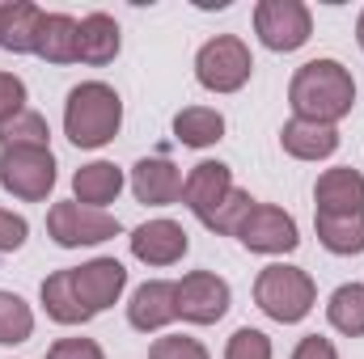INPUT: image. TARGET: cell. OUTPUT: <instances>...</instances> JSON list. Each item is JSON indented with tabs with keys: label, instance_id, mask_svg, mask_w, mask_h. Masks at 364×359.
<instances>
[{
	"label": "cell",
	"instance_id": "obj_15",
	"mask_svg": "<svg viewBox=\"0 0 364 359\" xmlns=\"http://www.w3.org/2000/svg\"><path fill=\"white\" fill-rule=\"evenodd\" d=\"M132 194L149 207H170L182 199V170L166 157H144L132 170Z\"/></svg>",
	"mask_w": 364,
	"mask_h": 359
},
{
	"label": "cell",
	"instance_id": "obj_17",
	"mask_svg": "<svg viewBox=\"0 0 364 359\" xmlns=\"http://www.w3.org/2000/svg\"><path fill=\"white\" fill-rule=\"evenodd\" d=\"M279 144H284V153L296 157V161H322V157H331V153L339 148V131L326 127V123L292 118V123H284Z\"/></svg>",
	"mask_w": 364,
	"mask_h": 359
},
{
	"label": "cell",
	"instance_id": "obj_29",
	"mask_svg": "<svg viewBox=\"0 0 364 359\" xmlns=\"http://www.w3.org/2000/svg\"><path fill=\"white\" fill-rule=\"evenodd\" d=\"M21 110H26V85H21V77L0 72V123L17 118Z\"/></svg>",
	"mask_w": 364,
	"mask_h": 359
},
{
	"label": "cell",
	"instance_id": "obj_1",
	"mask_svg": "<svg viewBox=\"0 0 364 359\" xmlns=\"http://www.w3.org/2000/svg\"><path fill=\"white\" fill-rule=\"evenodd\" d=\"M288 106L296 118L335 127L356 106V81L339 60H309L296 68V77L288 85Z\"/></svg>",
	"mask_w": 364,
	"mask_h": 359
},
{
	"label": "cell",
	"instance_id": "obj_3",
	"mask_svg": "<svg viewBox=\"0 0 364 359\" xmlns=\"http://www.w3.org/2000/svg\"><path fill=\"white\" fill-rule=\"evenodd\" d=\"M318 300V287L309 279V270L301 267H284V263H272V267L259 270L255 279V304L272 317V321H284V326H296L309 317Z\"/></svg>",
	"mask_w": 364,
	"mask_h": 359
},
{
	"label": "cell",
	"instance_id": "obj_19",
	"mask_svg": "<svg viewBox=\"0 0 364 359\" xmlns=\"http://www.w3.org/2000/svg\"><path fill=\"white\" fill-rule=\"evenodd\" d=\"M119 190H123V170L110 165V161H90V165H81L73 174V194H77L81 207H97L102 211L106 203L119 199Z\"/></svg>",
	"mask_w": 364,
	"mask_h": 359
},
{
	"label": "cell",
	"instance_id": "obj_27",
	"mask_svg": "<svg viewBox=\"0 0 364 359\" xmlns=\"http://www.w3.org/2000/svg\"><path fill=\"white\" fill-rule=\"evenodd\" d=\"M225 359H272V338H267L263 330H250V326H242V330L229 338Z\"/></svg>",
	"mask_w": 364,
	"mask_h": 359
},
{
	"label": "cell",
	"instance_id": "obj_6",
	"mask_svg": "<svg viewBox=\"0 0 364 359\" xmlns=\"http://www.w3.org/2000/svg\"><path fill=\"white\" fill-rule=\"evenodd\" d=\"M255 34L267 51H296L314 34V17L301 0H259L255 4Z\"/></svg>",
	"mask_w": 364,
	"mask_h": 359
},
{
	"label": "cell",
	"instance_id": "obj_14",
	"mask_svg": "<svg viewBox=\"0 0 364 359\" xmlns=\"http://www.w3.org/2000/svg\"><path fill=\"white\" fill-rule=\"evenodd\" d=\"M314 203H318V216H356V211H364V174L352 170V165L326 170L314 186Z\"/></svg>",
	"mask_w": 364,
	"mask_h": 359
},
{
	"label": "cell",
	"instance_id": "obj_18",
	"mask_svg": "<svg viewBox=\"0 0 364 359\" xmlns=\"http://www.w3.org/2000/svg\"><path fill=\"white\" fill-rule=\"evenodd\" d=\"M77 30L81 21L68 13H43L38 21V38H34V55L47 64H77Z\"/></svg>",
	"mask_w": 364,
	"mask_h": 359
},
{
	"label": "cell",
	"instance_id": "obj_28",
	"mask_svg": "<svg viewBox=\"0 0 364 359\" xmlns=\"http://www.w3.org/2000/svg\"><path fill=\"white\" fill-rule=\"evenodd\" d=\"M149 359H208V351H203V343H199V338L166 334V338H157V343H153Z\"/></svg>",
	"mask_w": 364,
	"mask_h": 359
},
{
	"label": "cell",
	"instance_id": "obj_31",
	"mask_svg": "<svg viewBox=\"0 0 364 359\" xmlns=\"http://www.w3.org/2000/svg\"><path fill=\"white\" fill-rule=\"evenodd\" d=\"M47 359H106V355H102V347L93 338H60L47 351Z\"/></svg>",
	"mask_w": 364,
	"mask_h": 359
},
{
	"label": "cell",
	"instance_id": "obj_20",
	"mask_svg": "<svg viewBox=\"0 0 364 359\" xmlns=\"http://www.w3.org/2000/svg\"><path fill=\"white\" fill-rule=\"evenodd\" d=\"M114 55H119V26H114V17H110V13H90V17H81V30H77V60L102 68V64H110Z\"/></svg>",
	"mask_w": 364,
	"mask_h": 359
},
{
	"label": "cell",
	"instance_id": "obj_7",
	"mask_svg": "<svg viewBox=\"0 0 364 359\" xmlns=\"http://www.w3.org/2000/svg\"><path fill=\"white\" fill-rule=\"evenodd\" d=\"M47 233L55 237V245L77 250V245H97V241L119 237V220L110 211L81 207L77 199H64V203H55L47 211Z\"/></svg>",
	"mask_w": 364,
	"mask_h": 359
},
{
	"label": "cell",
	"instance_id": "obj_8",
	"mask_svg": "<svg viewBox=\"0 0 364 359\" xmlns=\"http://www.w3.org/2000/svg\"><path fill=\"white\" fill-rule=\"evenodd\" d=\"M250 254H292L301 245L296 237V220L275 207V203H250V211L242 216L237 233H233Z\"/></svg>",
	"mask_w": 364,
	"mask_h": 359
},
{
	"label": "cell",
	"instance_id": "obj_24",
	"mask_svg": "<svg viewBox=\"0 0 364 359\" xmlns=\"http://www.w3.org/2000/svg\"><path fill=\"white\" fill-rule=\"evenodd\" d=\"M326 317L339 334L348 338H360L364 334V283H343L335 287L331 304H326Z\"/></svg>",
	"mask_w": 364,
	"mask_h": 359
},
{
	"label": "cell",
	"instance_id": "obj_26",
	"mask_svg": "<svg viewBox=\"0 0 364 359\" xmlns=\"http://www.w3.org/2000/svg\"><path fill=\"white\" fill-rule=\"evenodd\" d=\"M34 334V313L21 296L0 292V347H17Z\"/></svg>",
	"mask_w": 364,
	"mask_h": 359
},
{
	"label": "cell",
	"instance_id": "obj_16",
	"mask_svg": "<svg viewBox=\"0 0 364 359\" xmlns=\"http://www.w3.org/2000/svg\"><path fill=\"white\" fill-rule=\"evenodd\" d=\"M43 9L30 0H0V51L13 55H34Z\"/></svg>",
	"mask_w": 364,
	"mask_h": 359
},
{
	"label": "cell",
	"instance_id": "obj_25",
	"mask_svg": "<svg viewBox=\"0 0 364 359\" xmlns=\"http://www.w3.org/2000/svg\"><path fill=\"white\" fill-rule=\"evenodd\" d=\"M47 140H51L47 118L34 110H21L17 118L0 123V148H51Z\"/></svg>",
	"mask_w": 364,
	"mask_h": 359
},
{
	"label": "cell",
	"instance_id": "obj_5",
	"mask_svg": "<svg viewBox=\"0 0 364 359\" xmlns=\"http://www.w3.org/2000/svg\"><path fill=\"white\" fill-rule=\"evenodd\" d=\"M0 186L13 199L43 203L55 186V157L51 148H0Z\"/></svg>",
	"mask_w": 364,
	"mask_h": 359
},
{
	"label": "cell",
	"instance_id": "obj_21",
	"mask_svg": "<svg viewBox=\"0 0 364 359\" xmlns=\"http://www.w3.org/2000/svg\"><path fill=\"white\" fill-rule=\"evenodd\" d=\"M43 309L60 326H85L93 317L90 309L81 304L77 287H73V270H55L51 279H43Z\"/></svg>",
	"mask_w": 364,
	"mask_h": 359
},
{
	"label": "cell",
	"instance_id": "obj_33",
	"mask_svg": "<svg viewBox=\"0 0 364 359\" xmlns=\"http://www.w3.org/2000/svg\"><path fill=\"white\" fill-rule=\"evenodd\" d=\"M356 43L364 47V13H360V21H356Z\"/></svg>",
	"mask_w": 364,
	"mask_h": 359
},
{
	"label": "cell",
	"instance_id": "obj_22",
	"mask_svg": "<svg viewBox=\"0 0 364 359\" xmlns=\"http://www.w3.org/2000/svg\"><path fill=\"white\" fill-rule=\"evenodd\" d=\"M174 136L186 148H212L216 140H225V118L212 106H186L174 114Z\"/></svg>",
	"mask_w": 364,
	"mask_h": 359
},
{
	"label": "cell",
	"instance_id": "obj_10",
	"mask_svg": "<svg viewBox=\"0 0 364 359\" xmlns=\"http://www.w3.org/2000/svg\"><path fill=\"white\" fill-rule=\"evenodd\" d=\"M233 190H237V186H233V170H229V165H220V161H199V165L182 178V203L208 224L212 211H216Z\"/></svg>",
	"mask_w": 364,
	"mask_h": 359
},
{
	"label": "cell",
	"instance_id": "obj_9",
	"mask_svg": "<svg viewBox=\"0 0 364 359\" xmlns=\"http://www.w3.org/2000/svg\"><path fill=\"white\" fill-rule=\"evenodd\" d=\"M229 283L212 270H191L178 279V317L191 326H212L229 313Z\"/></svg>",
	"mask_w": 364,
	"mask_h": 359
},
{
	"label": "cell",
	"instance_id": "obj_32",
	"mask_svg": "<svg viewBox=\"0 0 364 359\" xmlns=\"http://www.w3.org/2000/svg\"><path fill=\"white\" fill-rule=\"evenodd\" d=\"M292 359H339V351H335V343H331V338L309 334V338H301V343H296Z\"/></svg>",
	"mask_w": 364,
	"mask_h": 359
},
{
	"label": "cell",
	"instance_id": "obj_4",
	"mask_svg": "<svg viewBox=\"0 0 364 359\" xmlns=\"http://www.w3.org/2000/svg\"><path fill=\"white\" fill-rule=\"evenodd\" d=\"M250 72H255V60L237 34H216L195 55V81L212 93H237L250 81Z\"/></svg>",
	"mask_w": 364,
	"mask_h": 359
},
{
	"label": "cell",
	"instance_id": "obj_23",
	"mask_svg": "<svg viewBox=\"0 0 364 359\" xmlns=\"http://www.w3.org/2000/svg\"><path fill=\"white\" fill-rule=\"evenodd\" d=\"M318 224V241L339 254V258H352V254H364V211L356 216H314Z\"/></svg>",
	"mask_w": 364,
	"mask_h": 359
},
{
	"label": "cell",
	"instance_id": "obj_12",
	"mask_svg": "<svg viewBox=\"0 0 364 359\" xmlns=\"http://www.w3.org/2000/svg\"><path fill=\"white\" fill-rule=\"evenodd\" d=\"M73 287H77V296H81V304L90 313H102V309H110L123 296L127 267L114 263V258H93L85 267H73Z\"/></svg>",
	"mask_w": 364,
	"mask_h": 359
},
{
	"label": "cell",
	"instance_id": "obj_2",
	"mask_svg": "<svg viewBox=\"0 0 364 359\" xmlns=\"http://www.w3.org/2000/svg\"><path fill=\"white\" fill-rule=\"evenodd\" d=\"M119 123H123V101L119 93L102 81H85L68 93L64 101V136L77 144V148H102L119 136Z\"/></svg>",
	"mask_w": 364,
	"mask_h": 359
},
{
	"label": "cell",
	"instance_id": "obj_30",
	"mask_svg": "<svg viewBox=\"0 0 364 359\" xmlns=\"http://www.w3.org/2000/svg\"><path fill=\"white\" fill-rule=\"evenodd\" d=\"M26 237H30L26 216H17V211H4V207H0V254H17V250L26 245Z\"/></svg>",
	"mask_w": 364,
	"mask_h": 359
},
{
	"label": "cell",
	"instance_id": "obj_11",
	"mask_svg": "<svg viewBox=\"0 0 364 359\" xmlns=\"http://www.w3.org/2000/svg\"><path fill=\"white\" fill-rule=\"evenodd\" d=\"M178 317V283L170 279H149L132 292V304H127V321L132 330L140 334H153L161 326H170Z\"/></svg>",
	"mask_w": 364,
	"mask_h": 359
},
{
	"label": "cell",
	"instance_id": "obj_13",
	"mask_svg": "<svg viewBox=\"0 0 364 359\" xmlns=\"http://www.w3.org/2000/svg\"><path fill=\"white\" fill-rule=\"evenodd\" d=\"M186 250H191V237L178 220H149L132 233V254L144 267H174Z\"/></svg>",
	"mask_w": 364,
	"mask_h": 359
}]
</instances>
